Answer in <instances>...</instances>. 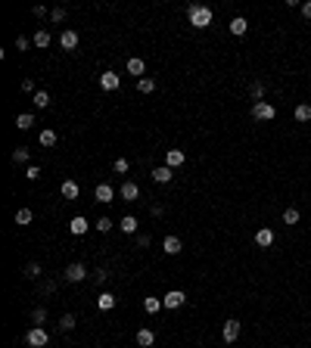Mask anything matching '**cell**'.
<instances>
[{
    "mask_svg": "<svg viewBox=\"0 0 311 348\" xmlns=\"http://www.w3.org/2000/svg\"><path fill=\"white\" fill-rule=\"evenodd\" d=\"M187 19H190L193 28H209L215 13H212V6H205V3H193V6H187Z\"/></svg>",
    "mask_w": 311,
    "mask_h": 348,
    "instance_id": "1",
    "label": "cell"
},
{
    "mask_svg": "<svg viewBox=\"0 0 311 348\" xmlns=\"http://www.w3.org/2000/svg\"><path fill=\"white\" fill-rule=\"evenodd\" d=\"M47 342H50V333L44 330V327H31V330L25 333V345H28V348H44Z\"/></svg>",
    "mask_w": 311,
    "mask_h": 348,
    "instance_id": "2",
    "label": "cell"
},
{
    "mask_svg": "<svg viewBox=\"0 0 311 348\" xmlns=\"http://www.w3.org/2000/svg\"><path fill=\"white\" fill-rule=\"evenodd\" d=\"M252 118H255V121H274V118H277V109H274L271 106V103H252Z\"/></svg>",
    "mask_w": 311,
    "mask_h": 348,
    "instance_id": "3",
    "label": "cell"
},
{
    "mask_svg": "<svg viewBox=\"0 0 311 348\" xmlns=\"http://www.w3.org/2000/svg\"><path fill=\"white\" fill-rule=\"evenodd\" d=\"M62 277H65L68 283H81V280H87V268H84L81 261H72V264L62 271Z\"/></svg>",
    "mask_w": 311,
    "mask_h": 348,
    "instance_id": "4",
    "label": "cell"
},
{
    "mask_svg": "<svg viewBox=\"0 0 311 348\" xmlns=\"http://www.w3.org/2000/svg\"><path fill=\"white\" fill-rule=\"evenodd\" d=\"M240 333H243V323H240L237 317L224 320V342H237V339H240Z\"/></svg>",
    "mask_w": 311,
    "mask_h": 348,
    "instance_id": "5",
    "label": "cell"
},
{
    "mask_svg": "<svg viewBox=\"0 0 311 348\" xmlns=\"http://www.w3.org/2000/svg\"><path fill=\"white\" fill-rule=\"evenodd\" d=\"M119 196H122V202H134V199H140V187H137L134 180H124Z\"/></svg>",
    "mask_w": 311,
    "mask_h": 348,
    "instance_id": "6",
    "label": "cell"
},
{
    "mask_svg": "<svg viewBox=\"0 0 311 348\" xmlns=\"http://www.w3.org/2000/svg\"><path fill=\"white\" fill-rule=\"evenodd\" d=\"M87 230H90V221H87V218H81V215H75L72 221H68V233H72V236H84Z\"/></svg>",
    "mask_w": 311,
    "mask_h": 348,
    "instance_id": "7",
    "label": "cell"
},
{
    "mask_svg": "<svg viewBox=\"0 0 311 348\" xmlns=\"http://www.w3.org/2000/svg\"><path fill=\"white\" fill-rule=\"evenodd\" d=\"M274 239H277V236H274V230H271V227L255 230V246H258V249H271V246H274Z\"/></svg>",
    "mask_w": 311,
    "mask_h": 348,
    "instance_id": "8",
    "label": "cell"
},
{
    "mask_svg": "<svg viewBox=\"0 0 311 348\" xmlns=\"http://www.w3.org/2000/svg\"><path fill=\"white\" fill-rule=\"evenodd\" d=\"M184 162H187V156H184V149H165V165L175 171V168H181Z\"/></svg>",
    "mask_w": 311,
    "mask_h": 348,
    "instance_id": "9",
    "label": "cell"
},
{
    "mask_svg": "<svg viewBox=\"0 0 311 348\" xmlns=\"http://www.w3.org/2000/svg\"><path fill=\"white\" fill-rule=\"evenodd\" d=\"M100 87H103V90H119V87H122L119 72H103V75H100Z\"/></svg>",
    "mask_w": 311,
    "mask_h": 348,
    "instance_id": "10",
    "label": "cell"
},
{
    "mask_svg": "<svg viewBox=\"0 0 311 348\" xmlns=\"http://www.w3.org/2000/svg\"><path fill=\"white\" fill-rule=\"evenodd\" d=\"M94 199H97L100 205H109V202L115 199V190L109 187V183H100V187L94 190Z\"/></svg>",
    "mask_w": 311,
    "mask_h": 348,
    "instance_id": "11",
    "label": "cell"
},
{
    "mask_svg": "<svg viewBox=\"0 0 311 348\" xmlns=\"http://www.w3.org/2000/svg\"><path fill=\"white\" fill-rule=\"evenodd\" d=\"M60 193L65 196V199H68V202H72V199H78V196H81V187H78V180H72V177H68V180H62V187H60Z\"/></svg>",
    "mask_w": 311,
    "mask_h": 348,
    "instance_id": "12",
    "label": "cell"
},
{
    "mask_svg": "<svg viewBox=\"0 0 311 348\" xmlns=\"http://www.w3.org/2000/svg\"><path fill=\"white\" fill-rule=\"evenodd\" d=\"M184 301H187V295H184L181 289H171L168 295H162V305H165V308H181Z\"/></svg>",
    "mask_w": 311,
    "mask_h": 348,
    "instance_id": "13",
    "label": "cell"
},
{
    "mask_svg": "<svg viewBox=\"0 0 311 348\" xmlns=\"http://www.w3.org/2000/svg\"><path fill=\"white\" fill-rule=\"evenodd\" d=\"M128 75H137V81L146 78V62L140 59V56H131L128 59Z\"/></svg>",
    "mask_w": 311,
    "mask_h": 348,
    "instance_id": "14",
    "label": "cell"
},
{
    "mask_svg": "<svg viewBox=\"0 0 311 348\" xmlns=\"http://www.w3.org/2000/svg\"><path fill=\"white\" fill-rule=\"evenodd\" d=\"M60 44H62V50H68V53H72V50L78 47V31H72V28H65V31L60 34Z\"/></svg>",
    "mask_w": 311,
    "mask_h": 348,
    "instance_id": "15",
    "label": "cell"
},
{
    "mask_svg": "<svg viewBox=\"0 0 311 348\" xmlns=\"http://www.w3.org/2000/svg\"><path fill=\"white\" fill-rule=\"evenodd\" d=\"M246 31H249V22H246L243 16H234V19H230V34H237V38H243Z\"/></svg>",
    "mask_w": 311,
    "mask_h": 348,
    "instance_id": "16",
    "label": "cell"
},
{
    "mask_svg": "<svg viewBox=\"0 0 311 348\" xmlns=\"http://www.w3.org/2000/svg\"><path fill=\"white\" fill-rule=\"evenodd\" d=\"M181 249H184V246H181L178 236H165V239H162V252H165V255H181Z\"/></svg>",
    "mask_w": 311,
    "mask_h": 348,
    "instance_id": "17",
    "label": "cell"
},
{
    "mask_svg": "<svg viewBox=\"0 0 311 348\" xmlns=\"http://www.w3.org/2000/svg\"><path fill=\"white\" fill-rule=\"evenodd\" d=\"M293 118H296V121H302V124H305V121H311V103H299V106L293 109Z\"/></svg>",
    "mask_w": 311,
    "mask_h": 348,
    "instance_id": "18",
    "label": "cell"
},
{
    "mask_svg": "<svg viewBox=\"0 0 311 348\" xmlns=\"http://www.w3.org/2000/svg\"><path fill=\"white\" fill-rule=\"evenodd\" d=\"M149 174H153V180H156V183H168L171 177H175V174H171V168H168V165H159V168H153Z\"/></svg>",
    "mask_w": 311,
    "mask_h": 348,
    "instance_id": "19",
    "label": "cell"
},
{
    "mask_svg": "<svg viewBox=\"0 0 311 348\" xmlns=\"http://www.w3.org/2000/svg\"><path fill=\"white\" fill-rule=\"evenodd\" d=\"M56 140H60V137H56V131H50V127H44V131L38 134V143H41V146H47V149H50V146H56Z\"/></svg>",
    "mask_w": 311,
    "mask_h": 348,
    "instance_id": "20",
    "label": "cell"
},
{
    "mask_svg": "<svg viewBox=\"0 0 311 348\" xmlns=\"http://www.w3.org/2000/svg\"><path fill=\"white\" fill-rule=\"evenodd\" d=\"M153 342H156V333H153V330H146V327L137 330V345H140V348H149Z\"/></svg>",
    "mask_w": 311,
    "mask_h": 348,
    "instance_id": "21",
    "label": "cell"
},
{
    "mask_svg": "<svg viewBox=\"0 0 311 348\" xmlns=\"http://www.w3.org/2000/svg\"><path fill=\"white\" fill-rule=\"evenodd\" d=\"M31 44H34V47H38V50H47L50 47V31H34V38H31Z\"/></svg>",
    "mask_w": 311,
    "mask_h": 348,
    "instance_id": "22",
    "label": "cell"
},
{
    "mask_svg": "<svg viewBox=\"0 0 311 348\" xmlns=\"http://www.w3.org/2000/svg\"><path fill=\"white\" fill-rule=\"evenodd\" d=\"M162 308H165V305H162V298H153V295L143 298V311H146V314H159Z\"/></svg>",
    "mask_w": 311,
    "mask_h": 348,
    "instance_id": "23",
    "label": "cell"
},
{
    "mask_svg": "<svg viewBox=\"0 0 311 348\" xmlns=\"http://www.w3.org/2000/svg\"><path fill=\"white\" fill-rule=\"evenodd\" d=\"M97 308H100V311H112V308H115V295H112V292L97 295Z\"/></svg>",
    "mask_w": 311,
    "mask_h": 348,
    "instance_id": "24",
    "label": "cell"
},
{
    "mask_svg": "<svg viewBox=\"0 0 311 348\" xmlns=\"http://www.w3.org/2000/svg\"><path fill=\"white\" fill-rule=\"evenodd\" d=\"M31 124H34V115H31V112L16 115V127H19V131H31Z\"/></svg>",
    "mask_w": 311,
    "mask_h": 348,
    "instance_id": "25",
    "label": "cell"
},
{
    "mask_svg": "<svg viewBox=\"0 0 311 348\" xmlns=\"http://www.w3.org/2000/svg\"><path fill=\"white\" fill-rule=\"evenodd\" d=\"M119 227L124 230V233H137V218L134 215H124L122 221H119Z\"/></svg>",
    "mask_w": 311,
    "mask_h": 348,
    "instance_id": "26",
    "label": "cell"
},
{
    "mask_svg": "<svg viewBox=\"0 0 311 348\" xmlns=\"http://www.w3.org/2000/svg\"><path fill=\"white\" fill-rule=\"evenodd\" d=\"M153 90H156V81L149 78V75L137 81V94H153Z\"/></svg>",
    "mask_w": 311,
    "mask_h": 348,
    "instance_id": "27",
    "label": "cell"
},
{
    "mask_svg": "<svg viewBox=\"0 0 311 348\" xmlns=\"http://www.w3.org/2000/svg\"><path fill=\"white\" fill-rule=\"evenodd\" d=\"M31 103H34L38 109H47V106H50V94H47V90H38V94L31 97Z\"/></svg>",
    "mask_w": 311,
    "mask_h": 348,
    "instance_id": "28",
    "label": "cell"
},
{
    "mask_svg": "<svg viewBox=\"0 0 311 348\" xmlns=\"http://www.w3.org/2000/svg\"><path fill=\"white\" fill-rule=\"evenodd\" d=\"M31 218H34L31 208H19V212H16V224H19V227H25V224H31Z\"/></svg>",
    "mask_w": 311,
    "mask_h": 348,
    "instance_id": "29",
    "label": "cell"
},
{
    "mask_svg": "<svg viewBox=\"0 0 311 348\" xmlns=\"http://www.w3.org/2000/svg\"><path fill=\"white\" fill-rule=\"evenodd\" d=\"M249 97L255 103H261V97H264V84H261V81H252V84H249Z\"/></svg>",
    "mask_w": 311,
    "mask_h": 348,
    "instance_id": "30",
    "label": "cell"
},
{
    "mask_svg": "<svg viewBox=\"0 0 311 348\" xmlns=\"http://www.w3.org/2000/svg\"><path fill=\"white\" fill-rule=\"evenodd\" d=\"M31 159V153H28V149L25 146H19V149H13V162H16V165H25V162Z\"/></svg>",
    "mask_w": 311,
    "mask_h": 348,
    "instance_id": "31",
    "label": "cell"
},
{
    "mask_svg": "<svg viewBox=\"0 0 311 348\" xmlns=\"http://www.w3.org/2000/svg\"><path fill=\"white\" fill-rule=\"evenodd\" d=\"M112 224H115V221H112V218H106V215H103V218H97V221H94V227L100 230V233H109V230H112Z\"/></svg>",
    "mask_w": 311,
    "mask_h": 348,
    "instance_id": "32",
    "label": "cell"
},
{
    "mask_svg": "<svg viewBox=\"0 0 311 348\" xmlns=\"http://www.w3.org/2000/svg\"><path fill=\"white\" fill-rule=\"evenodd\" d=\"M112 171H115V174H128V171H131V162H128V159H115V162H112Z\"/></svg>",
    "mask_w": 311,
    "mask_h": 348,
    "instance_id": "33",
    "label": "cell"
},
{
    "mask_svg": "<svg viewBox=\"0 0 311 348\" xmlns=\"http://www.w3.org/2000/svg\"><path fill=\"white\" fill-rule=\"evenodd\" d=\"M299 218H302V215H299V208H286V212H283V224H299Z\"/></svg>",
    "mask_w": 311,
    "mask_h": 348,
    "instance_id": "34",
    "label": "cell"
},
{
    "mask_svg": "<svg viewBox=\"0 0 311 348\" xmlns=\"http://www.w3.org/2000/svg\"><path fill=\"white\" fill-rule=\"evenodd\" d=\"M60 330H62V333L75 330V314H62V317H60Z\"/></svg>",
    "mask_w": 311,
    "mask_h": 348,
    "instance_id": "35",
    "label": "cell"
},
{
    "mask_svg": "<svg viewBox=\"0 0 311 348\" xmlns=\"http://www.w3.org/2000/svg\"><path fill=\"white\" fill-rule=\"evenodd\" d=\"M25 277H28V280H38V277H41V264H38V261H31L28 268H25Z\"/></svg>",
    "mask_w": 311,
    "mask_h": 348,
    "instance_id": "36",
    "label": "cell"
},
{
    "mask_svg": "<svg viewBox=\"0 0 311 348\" xmlns=\"http://www.w3.org/2000/svg\"><path fill=\"white\" fill-rule=\"evenodd\" d=\"M31 320H34V323H38V327H41V323L47 320V308H34V311H31Z\"/></svg>",
    "mask_w": 311,
    "mask_h": 348,
    "instance_id": "37",
    "label": "cell"
},
{
    "mask_svg": "<svg viewBox=\"0 0 311 348\" xmlns=\"http://www.w3.org/2000/svg\"><path fill=\"white\" fill-rule=\"evenodd\" d=\"M50 19H53V22H65V9H62V6L50 9Z\"/></svg>",
    "mask_w": 311,
    "mask_h": 348,
    "instance_id": "38",
    "label": "cell"
},
{
    "mask_svg": "<svg viewBox=\"0 0 311 348\" xmlns=\"http://www.w3.org/2000/svg\"><path fill=\"white\" fill-rule=\"evenodd\" d=\"M25 177H28V180H38V177H41V168H38V165H28V168H25Z\"/></svg>",
    "mask_w": 311,
    "mask_h": 348,
    "instance_id": "39",
    "label": "cell"
},
{
    "mask_svg": "<svg viewBox=\"0 0 311 348\" xmlns=\"http://www.w3.org/2000/svg\"><path fill=\"white\" fill-rule=\"evenodd\" d=\"M94 280H97V283H106V280H109V271H106V268H97V271H94Z\"/></svg>",
    "mask_w": 311,
    "mask_h": 348,
    "instance_id": "40",
    "label": "cell"
},
{
    "mask_svg": "<svg viewBox=\"0 0 311 348\" xmlns=\"http://www.w3.org/2000/svg\"><path fill=\"white\" fill-rule=\"evenodd\" d=\"M22 90H25V94H31V97H34V94H38V90H34V81H28V78H25V81H22Z\"/></svg>",
    "mask_w": 311,
    "mask_h": 348,
    "instance_id": "41",
    "label": "cell"
},
{
    "mask_svg": "<svg viewBox=\"0 0 311 348\" xmlns=\"http://www.w3.org/2000/svg\"><path fill=\"white\" fill-rule=\"evenodd\" d=\"M28 44H31V41H28V38H22V34L16 38V47H19V50H28Z\"/></svg>",
    "mask_w": 311,
    "mask_h": 348,
    "instance_id": "42",
    "label": "cell"
},
{
    "mask_svg": "<svg viewBox=\"0 0 311 348\" xmlns=\"http://www.w3.org/2000/svg\"><path fill=\"white\" fill-rule=\"evenodd\" d=\"M137 246L146 249V246H149V233H140V236H137Z\"/></svg>",
    "mask_w": 311,
    "mask_h": 348,
    "instance_id": "43",
    "label": "cell"
},
{
    "mask_svg": "<svg viewBox=\"0 0 311 348\" xmlns=\"http://www.w3.org/2000/svg\"><path fill=\"white\" fill-rule=\"evenodd\" d=\"M299 9H302V16H305V19H311V0H305V3L299 6Z\"/></svg>",
    "mask_w": 311,
    "mask_h": 348,
    "instance_id": "44",
    "label": "cell"
}]
</instances>
